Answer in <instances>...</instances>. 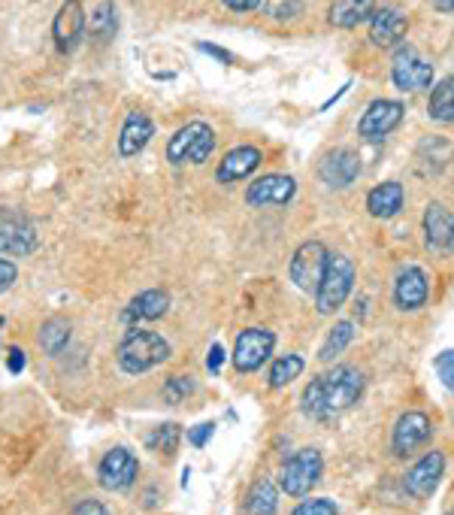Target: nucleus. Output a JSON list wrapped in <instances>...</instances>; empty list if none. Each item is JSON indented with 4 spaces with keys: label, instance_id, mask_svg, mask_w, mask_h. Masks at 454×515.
<instances>
[{
    "label": "nucleus",
    "instance_id": "f257e3e1",
    "mask_svg": "<svg viewBox=\"0 0 454 515\" xmlns=\"http://www.w3.org/2000/svg\"><path fill=\"white\" fill-rule=\"evenodd\" d=\"M364 394V376L355 367H333L327 373H318L303 388V412L315 422H330L352 409Z\"/></svg>",
    "mask_w": 454,
    "mask_h": 515
},
{
    "label": "nucleus",
    "instance_id": "f03ea898",
    "mask_svg": "<svg viewBox=\"0 0 454 515\" xmlns=\"http://www.w3.org/2000/svg\"><path fill=\"white\" fill-rule=\"evenodd\" d=\"M116 361L125 373L140 376V373H149V370L161 367L164 361H170V343L161 334L137 325L122 337V343L116 349Z\"/></svg>",
    "mask_w": 454,
    "mask_h": 515
},
{
    "label": "nucleus",
    "instance_id": "7ed1b4c3",
    "mask_svg": "<svg viewBox=\"0 0 454 515\" xmlns=\"http://www.w3.org/2000/svg\"><path fill=\"white\" fill-rule=\"evenodd\" d=\"M355 288V264L349 255H330L324 279L315 291V306L321 316H333L339 306L349 300Z\"/></svg>",
    "mask_w": 454,
    "mask_h": 515
},
{
    "label": "nucleus",
    "instance_id": "20e7f679",
    "mask_svg": "<svg viewBox=\"0 0 454 515\" xmlns=\"http://www.w3.org/2000/svg\"><path fill=\"white\" fill-rule=\"evenodd\" d=\"M215 149V131L206 122H191L179 128L170 143H167V161L182 167V164H206Z\"/></svg>",
    "mask_w": 454,
    "mask_h": 515
},
{
    "label": "nucleus",
    "instance_id": "39448f33",
    "mask_svg": "<svg viewBox=\"0 0 454 515\" xmlns=\"http://www.w3.org/2000/svg\"><path fill=\"white\" fill-rule=\"evenodd\" d=\"M321 470H324V461H321V452L318 449H300L294 452L285 464H282V473H279V485L288 497H306L318 479H321Z\"/></svg>",
    "mask_w": 454,
    "mask_h": 515
},
{
    "label": "nucleus",
    "instance_id": "423d86ee",
    "mask_svg": "<svg viewBox=\"0 0 454 515\" xmlns=\"http://www.w3.org/2000/svg\"><path fill=\"white\" fill-rule=\"evenodd\" d=\"M276 349V334L267 331V328H246L237 334V343H234V355H231V364L237 373H255L261 370L270 355Z\"/></svg>",
    "mask_w": 454,
    "mask_h": 515
},
{
    "label": "nucleus",
    "instance_id": "0eeeda50",
    "mask_svg": "<svg viewBox=\"0 0 454 515\" xmlns=\"http://www.w3.org/2000/svg\"><path fill=\"white\" fill-rule=\"evenodd\" d=\"M327 261H330V252L321 240H306L294 258H291V282L300 288V291H309L315 294L321 279H324V270H327Z\"/></svg>",
    "mask_w": 454,
    "mask_h": 515
},
{
    "label": "nucleus",
    "instance_id": "6e6552de",
    "mask_svg": "<svg viewBox=\"0 0 454 515\" xmlns=\"http://www.w3.org/2000/svg\"><path fill=\"white\" fill-rule=\"evenodd\" d=\"M40 237L31 219L19 210H0V255L25 258L37 249Z\"/></svg>",
    "mask_w": 454,
    "mask_h": 515
},
{
    "label": "nucleus",
    "instance_id": "1a4fd4ad",
    "mask_svg": "<svg viewBox=\"0 0 454 515\" xmlns=\"http://www.w3.org/2000/svg\"><path fill=\"white\" fill-rule=\"evenodd\" d=\"M137 473H140V461L125 446L109 449L97 464V482L106 491H128L137 482Z\"/></svg>",
    "mask_w": 454,
    "mask_h": 515
},
{
    "label": "nucleus",
    "instance_id": "9d476101",
    "mask_svg": "<svg viewBox=\"0 0 454 515\" xmlns=\"http://www.w3.org/2000/svg\"><path fill=\"white\" fill-rule=\"evenodd\" d=\"M403 116H406V107H403L400 100H388V97L373 100L370 107H367V113L361 116V122H358V134L367 143L385 140L403 122Z\"/></svg>",
    "mask_w": 454,
    "mask_h": 515
},
{
    "label": "nucleus",
    "instance_id": "9b49d317",
    "mask_svg": "<svg viewBox=\"0 0 454 515\" xmlns=\"http://www.w3.org/2000/svg\"><path fill=\"white\" fill-rule=\"evenodd\" d=\"M391 82L400 88V91H424L433 85V64L424 61L412 46L400 49L394 55V64H391Z\"/></svg>",
    "mask_w": 454,
    "mask_h": 515
},
{
    "label": "nucleus",
    "instance_id": "f8f14e48",
    "mask_svg": "<svg viewBox=\"0 0 454 515\" xmlns=\"http://www.w3.org/2000/svg\"><path fill=\"white\" fill-rule=\"evenodd\" d=\"M85 28H88V19H85L82 4H79V0H64L61 10L55 13V22H52L55 49H58L61 55H70V52L79 46Z\"/></svg>",
    "mask_w": 454,
    "mask_h": 515
},
{
    "label": "nucleus",
    "instance_id": "ddd939ff",
    "mask_svg": "<svg viewBox=\"0 0 454 515\" xmlns=\"http://www.w3.org/2000/svg\"><path fill=\"white\" fill-rule=\"evenodd\" d=\"M433 434V422L424 412H406V416L397 419L394 425V434H391V446H394V455L406 458L412 455L415 449H421Z\"/></svg>",
    "mask_w": 454,
    "mask_h": 515
},
{
    "label": "nucleus",
    "instance_id": "4468645a",
    "mask_svg": "<svg viewBox=\"0 0 454 515\" xmlns=\"http://www.w3.org/2000/svg\"><path fill=\"white\" fill-rule=\"evenodd\" d=\"M294 194H297L294 176L267 173V176L255 179V182L246 188V203H249V206H285Z\"/></svg>",
    "mask_w": 454,
    "mask_h": 515
},
{
    "label": "nucleus",
    "instance_id": "2eb2a0df",
    "mask_svg": "<svg viewBox=\"0 0 454 515\" xmlns=\"http://www.w3.org/2000/svg\"><path fill=\"white\" fill-rule=\"evenodd\" d=\"M442 473H445V455L442 452H427L421 461L412 464V470L406 473V494L415 497V500H424L430 497L439 482H442Z\"/></svg>",
    "mask_w": 454,
    "mask_h": 515
},
{
    "label": "nucleus",
    "instance_id": "dca6fc26",
    "mask_svg": "<svg viewBox=\"0 0 454 515\" xmlns=\"http://www.w3.org/2000/svg\"><path fill=\"white\" fill-rule=\"evenodd\" d=\"M361 173V158L352 149H333L321 164H318V179L327 188H349Z\"/></svg>",
    "mask_w": 454,
    "mask_h": 515
},
{
    "label": "nucleus",
    "instance_id": "f3484780",
    "mask_svg": "<svg viewBox=\"0 0 454 515\" xmlns=\"http://www.w3.org/2000/svg\"><path fill=\"white\" fill-rule=\"evenodd\" d=\"M424 243L436 255H448L454 249V216L442 203H427L424 210Z\"/></svg>",
    "mask_w": 454,
    "mask_h": 515
},
{
    "label": "nucleus",
    "instance_id": "a211bd4d",
    "mask_svg": "<svg viewBox=\"0 0 454 515\" xmlns=\"http://www.w3.org/2000/svg\"><path fill=\"white\" fill-rule=\"evenodd\" d=\"M430 297V282H427V273L421 267H406L400 270L397 282H394V303L403 313H415L421 309Z\"/></svg>",
    "mask_w": 454,
    "mask_h": 515
},
{
    "label": "nucleus",
    "instance_id": "6ab92c4d",
    "mask_svg": "<svg viewBox=\"0 0 454 515\" xmlns=\"http://www.w3.org/2000/svg\"><path fill=\"white\" fill-rule=\"evenodd\" d=\"M261 161H264V155L258 146H237L218 161L215 179L218 182H240V179L252 176L261 167Z\"/></svg>",
    "mask_w": 454,
    "mask_h": 515
},
{
    "label": "nucleus",
    "instance_id": "aec40b11",
    "mask_svg": "<svg viewBox=\"0 0 454 515\" xmlns=\"http://www.w3.org/2000/svg\"><path fill=\"white\" fill-rule=\"evenodd\" d=\"M170 309V294L161 291V288H149L143 294H137L128 306H125V313H122V322L137 328L140 322H155L161 319L164 313Z\"/></svg>",
    "mask_w": 454,
    "mask_h": 515
},
{
    "label": "nucleus",
    "instance_id": "412c9836",
    "mask_svg": "<svg viewBox=\"0 0 454 515\" xmlns=\"http://www.w3.org/2000/svg\"><path fill=\"white\" fill-rule=\"evenodd\" d=\"M406 28H409V22H406V16L400 10L382 7L370 19V43L379 46V49H391L406 37Z\"/></svg>",
    "mask_w": 454,
    "mask_h": 515
},
{
    "label": "nucleus",
    "instance_id": "4be33fe9",
    "mask_svg": "<svg viewBox=\"0 0 454 515\" xmlns=\"http://www.w3.org/2000/svg\"><path fill=\"white\" fill-rule=\"evenodd\" d=\"M152 137H155L152 119H149L146 113H140V110L128 113V119H125V125H122V134H119V155H122V158L140 155V152L149 146Z\"/></svg>",
    "mask_w": 454,
    "mask_h": 515
},
{
    "label": "nucleus",
    "instance_id": "5701e85b",
    "mask_svg": "<svg viewBox=\"0 0 454 515\" xmlns=\"http://www.w3.org/2000/svg\"><path fill=\"white\" fill-rule=\"evenodd\" d=\"M376 13V0H333L327 10V22L333 28H358L370 22Z\"/></svg>",
    "mask_w": 454,
    "mask_h": 515
},
{
    "label": "nucleus",
    "instance_id": "b1692460",
    "mask_svg": "<svg viewBox=\"0 0 454 515\" xmlns=\"http://www.w3.org/2000/svg\"><path fill=\"white\" fill-rule=\"evenodd\" d=\"M403 200H406V191L400 182H382L367 194V210L373 219H394L403 210Z\"/></svg>",
    "mask_w": 454,
    "mask_h": 515
},
{
    "label": "nucleus",
    "instance_id": "393cba45",
    "mask_svg": "<svg viewBox=\"0 0 454 515\" xmlns=\"http://www.w3.org/2000/svg\"><path fill=\"white\" fill-rule=\"evenodd\" d=\"M243 509H246V515H276V509H279V491H276V485L267 476L255 479V485L246 494Z\"/></svg>",
    "mask_w": 454,
    "mask_h": 515
},
{
    "label": "nucleus",
    "instance_id": "a878e982",
    "mask_svg": "<svg viewBox=\"0 0 454 515\" xmlns=\"http://www.w3.org/2000/svg\"><path fill=\"white\" fill-rule=\"evenodd\" d=\"M427 116L433 122H454V76L442 79L433 91H430V103H427Z\"/></svg>",
    "mask_w": 454,
    "mask_h": 515
},
{
    "label": "nucleus",
    "instance_id": "bb28decb",
    "mask_svg": "<svg viewBox=\"0 0 454 515\" xmlns=\"http://www.w3.org/2000/svg\"><path fill=\"white\" fill-rule=\"evenodd\" d=\"M37 343H40V349L49 358H58L67 349V343H70V322L67 319H58V316L49 319V322H43V328L37 334Z\"/></svg>",
    "mask_w": 454,
    "mask_h": 515
},
{
    "label": "nucleus",
    "instance_id": "cd10ccee",
    "mask_svg": "<svg viewBox=\"0 0 454 515\" xmlns=\"http://www.w3.org/2000/svg\"><path fill=\"white\" fill-rule=\"evenodd\" d=\"M179 443H182V428L176 422H164V425H158L146 437V449L155 452V455H161V458H173L176 449H179Z\"/></svg>",
    "mask_w": 454,
    "mask_h": 515
},
{
    "label": "nucleus",
    "instance_id": "c85d7f7f",
    "mask_svg": "<svg viewBox=\"0 0 454 515\" xmlns=\"http://www.w3.org/2000/svg\"><path fill=\"white\" fill-rule=\"evenodd\" d=\"M88 31H91V37L100 40V43H106V40L116 37V31H119V10H116V4H112V0H103V4L91 13Z\"/></svg>",
    "mask_w": 454,
    "mask_h": 515
},
{
    "label": "nucleus",
    "instance_id": "c756f323",
    "mask_svg": "<svg viewBox=\"0 0 454 515\" xmlns=\"http://www.w3.org/2000/svg\"><path fill=\"white\" fill-rule=\"evenodd\" d=\"M352 340H355V322H336V325L330 328V334H327V340H324L318 358H321V361H333L336 355H343V352L352 346Z\"/></svg>",
    "mask_w": 454,
    "mask_h": 515
},
{
    "label": "nucleus",
    "instance_id": "7c9ffc66",
    "mask_svg": "<svg viewBox=\"0 0 454 515\" xmlns=\"http://www.w3.org/2000/svg\"><path fill=\"white\" fill-rule=\"evenodd\" d=\"M303 370H306V361L300 355H282V358H276L273 367H270V388L279 391V388L291 385Z\"/></svg>",
    "mask_w": 454,
    "mask_h": 515
},
{
    "label": "nucleus",
    "instance_id": "2f4dec72",
    "mask_svg": "<svg viewBox=\"0 0 454 515\" xmlns=\"http://www.w3.org/2000/svg\"><path fill=\"white\" fill-rule=\"evenodd\" d=\"M194 379L191 376H170L167 382H164V400L170 403V406H179L182 400H188L191 394H194Z\"/></svg>",
    "mask_w": 454,
    "mask_h": 515
},
{
    "label": "nucleus",
    "instance_id": "473e14b6",
    "mask_svg": "<svg viewBox=\"0 0 454 515\" xmlns=\"http://www.w3.org/2000/svg\"><path fill=\"white\" fill-rule=\"evenodd\" d=\"M336 512L339 509L330 497H309V500H300L291 515H336Z\"/></svg>",
    "mask_w": 454,
    "mask_h": 515
},
{
    "label": "nucleus",
    "instance_id": "72a5a7b5",
    "mask_svg": "<svg viewBox=\"0 0 454 515\" xmlns=\"http://www.w3.org/2000/svg\"><path fill=\"white\" fill-rule=\"evenodd\" d=\"M303 13V4L300 0H270V7H267V16L276 19V22H291Z\"/></svg>",
    "mask_w": 454,
    "mask_h": 515
},
{
    "label": "nucleus",
    "instance_id": "f704fd0d",
    "mask_svg": "<svg viewBox=\"0 0 454 515\" xmlns=\"http://www.w3.org/2000/svg\"><path fill=\"white\" fill-rule=\"evenodd\" d=\"M433 367H436V376L442 379V385L445 388H454V349L439 352L436 361H433Z\"/></svg>",
    "mask_w": 454,
    "mask_h": 515
},
{
    "label": "nucleus",
    "instance_id": "c9c22d12",
    "mask_svg": "<svg viewBox=\"0 0 454 515\" xmlns=\"http://www.w3.org/2000/svg\"><path fill=\"white\" fill-rule=\"evenodd\" d=\"M212 434H215V425H212V422L194 425V428H188V443H191L194 449H203V446L212 440Z\"/></svg>",
    "mask_w": 454,
    "mask_h": 515
},
{
    "label": "nucleus",
    "instance_id": "e433bc0d",
    "mask_svg": "<svg viewBox=\"0 0 454 515\" xmlns=\"http://www.w3.org/2000/svg\"><path fill=\"white\" fill-rule=\"evenodd\" d=\"M16 279H19V267L10 258H0V294L10 291Z\"/></svg>",
    "mask_w": 454,
    "mask_h": 515
},
{
    "label": "nucleus",
    "instance_id": "4c0bfd02",
    "mask_svg": "<svg viewBox=\"0 0 454 515\" xmlns=\"http://www.w3.org/2000/svg\"><path fill=\"white\" fill-rule=\"evenodd\" d=\"M73 515H109V509L100 503V500H79L76 506H73Z\"/></svg>",
    "mask_w": 454,
    "mask_h": 515
},
{
    "label": "nucleus",
    "instance_id": "58836bf2",
    "mask_svg": "<svg viewBox=\"0 0 454 515\" xmlns=\"http://www.w3.org/2000/svg\"><path fill=\"white\" fill-rule=\"evenodd\" d=\"M221 364H224V349H221V343H212L209 346V355H206L209 373H221Z\"/></svg>",
    "mask_w": 454,
    "mask_h": 515
},
{
    "label": "nucleus",
    "instance_id": "ea45409f",
    "mask_svg": "<svg viewBox=\"0 0 454 515\" xmlns=\"http://www.w3.org/2000/svg\"><path fill=\"white\" fill-rule=\"evenodd\" d=\"M25 367H28L25 352H22L19 346H13V349H10V358H7V370H10V373H22Z\"/></svg>",
    "mask_w": 454,
    "mask_h": 515
},
{
    "label": "nucleus",
    "instance_id": "a19ab883",
    "mask_svg": "<svg viewBox=\"0 0 454 515\" xmlns=\"http://www.w3.org/2000/svg\"><path fill=\"white\" fill-rule=\"evenodd\" d=\"M221 4L227 10H234V13H252V10L261 7V0H221Z\"/></svg>",
    "mask_w": 454,
    "mask_h": 515
},
{
    "label": "nucleus",
    "instance_id": "79ce46f5",
    "mask_svg": "<svg viewBox=\"0 0 454 515\" xmlns=\"http://www.w3.org/2000/svg\"><path fill=\"white\" fill-rule=\"evenodd\" d=\"M200 52H206V55H212V58H218L221 64H234V55L227 52V49H218V46H209V43H200Z\"/></svg>",
    "mask_w": 454,
    "mask_h": 515
},
{
    "label": "nucleus",
    "instance_id": "37998d69",
    "mask_svg": "<svg viewBox=\"0 0 454 515\" xmlns=\"http://www.w3.org/2000/svg\"><path fill=\"white\" fill-rule=\"evenodd\" d=\"M433 7L439 13H454V0H433Z\"/></svg>",
    "mask_w": 454,
    "mask_h": 515
},
{
    "label": "nucleus",
    "instance_id": "c03bdc74",
    "mask_svg": "<svg viewBox=\"0 0 454 515\" xmlns=\"http://www.w3.org/2000/svg\"><path fill=\"white\" fill-rule=\"evenodd\" d=\"M451 515H454V512H451Z\"/></svg>",
    "mask_w": 454,
    "mask_h": 515
}]
</instances>
